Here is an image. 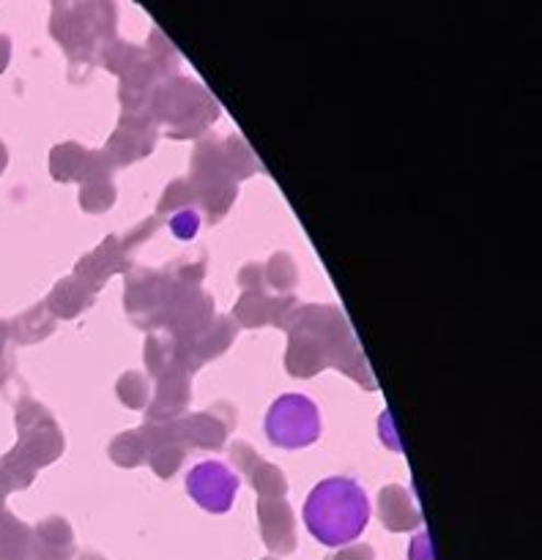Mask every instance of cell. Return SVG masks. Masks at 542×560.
<instances>
[{
  "mask_svg": "<svg viewBox=\"0 0 542 560\" xmlns=\"http://www.w3.org/2000/svg\"><path fill=\"white\" fill-rule=\"evenodd\" d=\"M372 517L370 498L365 487L354 479H323L312 487L301 506L304 528L323 547H345L365 534L367 523Z\"/></svg>",
  "mask_w": 542,
  "mask_h": 560,
  "instance_id": "1",
  "label": "cell"
},
{
  "mask_svg": "<svg viewBox=\"0 0 542 560\" xmlns=\"http://www.w3.org/2000/svg\"><path fill=\"white\" fill-rule=\"evenodd\" d=\"M266 438L272 446L299 452L321 438V410L304 394H282L266 413Z\"/></svg>",
  "mask_w": 542,
  "mask_h": 560,
  "instance_id": "2",
  "label": "cell"
},
{
  "mask_svg": "<svg viewBox=\"0 0 542 560\" xmlns=\"http://www.w3.org/2000/svg\"><path fill=\"white\" fill-rule=\"evenodd\" d=\"M186 492L192 501L208 514H224L233 509L235 492H239V479L233 470L222 463H208L195 465L186 474Z\"/></svg>",
  "mask_w": 542,
  "mask_h": 560,
  "instance_id": "3",
  "label": "cell"
}]
</instances>
